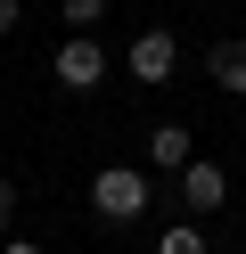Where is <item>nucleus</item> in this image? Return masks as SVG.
I'll return each instance as SVG.
<instances>
[{"instance_id":"1","label":"nucleus","mask_w":246,"mask_h":254,"mask_svg":"<svg viewBox=\"0 0 246 254\" xmlns=\"http://www.w3.org/2000/svg\"><path fill=\"white\" fill-rule=\"evenodd\" d=\"M90 205H98V221H140V213H148V172L107 164V172L90 181Z\"/></svg>"},{"instance_id":"2","label":"nucleus","mask_w":246,"mask_h":254,"mask_svg":"<svg viewBox=\"0 0 246 254\" xmlns=\"http://www.w3.org/2000/svg\"><path fill=\"white\" fill-rule=\"evenodd\" d=\"M180 205H189V213H222L230 205V172L205 164V156H189V164H180Z\"/></svg>"},{"instance_id":"3","label":"nucleus","mask_w":246,"mask_h":254,"mask_svg":"<svg viewBox=\"0 0 246 254\" xmlns=\"http://www.w3.org/2000/svg\"><path fill=\"white\" fill-rule=\"evenodd\" d=\"M49 74H58V90H98V74H107V58H98L90 33H74L58 58H49Z\"/></svg>"},{"instance_id":"4","label":"nucleus","mask_w":246,"mask_h":254,"mask_svg":"<svg viewBox=\"0 0 246 254\" xmlns=\"http://www.w3.org/2000/svg\"><path fill=\"white\" fill-rule=\"evenodd\" d=\"M172 66H180L172 33H140L131 41V74H140V82H172Z\"/></svg>"},{"instance_id":"5","label":"nucleus","mask_w":246,"mask_h":254,"mask_svg":"<svg viewBox=\"0 0 246 254\" xmlns=\"http://www.w3.org/2000/svg\"><path fill=\"white\" fill-rule=\"evenodd\" d=\"M148 164L180 172V164H189V131H180V123H156V131H148Z\"/></svg>"},{"instance_id":"6","label":"nucleus","mask_w":246,"mask_h":254,"mask_svg":"<svg viewBox=\"0 0 246 254\" xmlns=\"http://www.w3.org/2000/svg\"><path fill=\"white\" fill-rule=\"evenodd\" d=\"M213 82L246 99V41H222V50H213Z\"/></svg>"},{"instance_id":"7","label":"nucleus","mask_w":246,"mask_h":254,"mask_svg":"<svg viewBox=\"0 0 246 254\" xmlns=\"http://www.w3.org/2000/svg\"><path fill=\"white\" fill-rule=\"evenodd\" d=\"M58 8H66V25H74V33H90V25L107 17V0H58Z\"/></svg>"},{"instance_id":"8","label":"nucleus","mask_w":246,"mask_h":254,"mask_svg":"<svg viewBox=\"0 0 246 254\" xmlns=\"http://www.w3.org/2000/svg\"><path fill=\"white\" fill-rule=\"evenodd\" d=\"M156 254H205V238H197L189 221H172V230H164V246H156Z\"/></svg>"},{"instance_id":"9","label":"nucleus","mask_w":246,"mask_h":254,"mask_svg":"<svg viewBox=\"0 0 246 254\" xmlns=\"http://www.w3.org/2000/svg\"><path fill=\"white\" fill-rule=\"evenodd\" d=\"M8 221H16V189L0 181V230H8Z\"/></svg>"},{"instance_id":"10","label":"nucleus","mask_w":246,"mask_h":254,"mask_svg":"<svg viewBox=\"0 0 246 254\" xmlns=\"http://www.w3.org/2000/svg\"><path fill=\"white\" fill-rule=\"evenodd\" d=\"M16 17H25V8H16V0H0V33H8V25H16Z\"/></svg>"},{"instance_id":"11","label":"nucleus","mask_w":246,"mask_h":254,"mask_svg":"<svg viewBox=\"0 0 246 254\" xmlns=\"http://www.w3.org/2000/svg\"><path fill=\"white\" fill-rule=\"evenodd\" d=\"M0 254H41V246H25V238H8V246H0Z\"/></svg>"}]
</instances>
